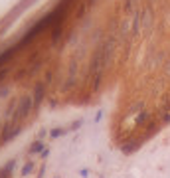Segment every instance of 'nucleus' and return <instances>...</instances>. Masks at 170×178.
<instances>
[{
    "instance_id": "nucleus-1",
    "label": "nucleus",
    "mask_w": 170,
    "mask_h": 178,
    "mask_svg": "<svg viewBox=\"0 0 170 178\" xmlns=\"http://www.w3.org/2000/svg\"><path fill=\"white\" fill-rule=\"evenodd\" d=\"M109 56H111V44H107V46H103V48L97 52V56L93 57V65H91V75L95 73V79H97L99 75H101V71L107 67Z\"/></svg>"
}]
</instances>
